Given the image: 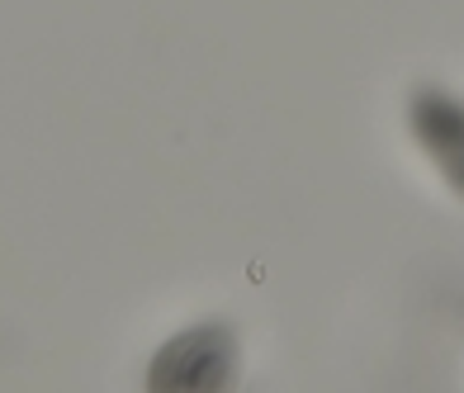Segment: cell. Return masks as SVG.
I'll return each mask as SVG.
<instances>
[{"instance_id": "obj_1", "label": "cell", "mask_w": 464, "mask_h": 393, "mask_svg": "<svg viewBox=\"0 0 464 393\" xmlns=\"http://www.w3.org/2000/svg\"><path fill=\"white\" fill-rule=\"evenodd\" d=\"M232 369H237V341L223 322L185 327L171 337L152 365H147V388L152 393H214L227 388Z\"/></svg>"}, {"instance_id": "obj_2", "label": "cell", "mask_w": 464, "mask_h": 393, "mask_svg": "<svg viewBox=\"0 0 464 393\" xmlns=\"http://www.w3.org/2000/svg\"><path fill=\"white\" fill-rule=\"evenodd\" d=\"M408 123L417 148L436 161L446 185L464 199V105L446 91H417L408 105Z\"/></svg>"}]
</instances>
